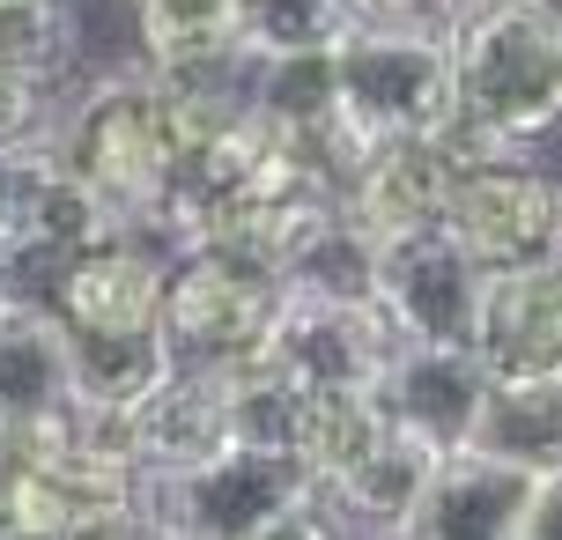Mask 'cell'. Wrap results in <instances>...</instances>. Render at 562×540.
<instances>
[{
  "label": "cell",
  "instance_id": "cb8c5ba5",
  "mask_svg": "<svg viewBox=\"0 0 562 540\" xmlns=\"http://www.w3.org/2000/svg\"><path fill=\"white\" fill-rule=\"evenodd\" d=\"M259 540H348L334 526V511H326V504H318V496H311V504H296V511H281L274 526H267V533Z\"/></svg>",
  "mask_w": 562,
  "mask_h": 540
},
{
  "label": "cell",
  "instance_id": "9a60e30c",
  "mask_svg": "<svg viewBox=\"0 0 562 540\" xmlns=\"http://www.w3.org/2000/svg\"><path fill=\"white\" fill-rule=\"evenodd\" d=\"M467 452L518 466L533 482H555L562 474V385H488Z\"/></svg>",
  "mask_w": 562,
  "mask_h": 540
},
{
  "label": "cell",
  "instance_id": "5bb4252c",
  "mask_svg": "<svg viewBox=\"0 0 562 540\" xmlns=\"http://www.w3.org/2000/svg\"><path fill=\"white\" fill-rule=\"evenodd\" d=\"M445 459H451V452L422 445L415 429L385 423L378 452H370L340 488H326L318 504H326V511H340L363 540H400V533H407V518H415V504L429 496V482H437V466H445Z\"/></svg>",
  "mask_w": 562,
  "mask_h": 540
},
{
  "label": "cell",
  "instance_id": "d4e9b609",
  "mask_svg": "<svg viewBox=\"0 0 562 540\" xmlns=\"http://www.w3.org/2000/svg\"><path fill=\"white\" fill-rule=\"evenodd\" d=\"M518 540H562V474L533 488V511H526V533Z\"/></svg>",
  "mask_w": 562,
  "mask_h": 540
},
{
  "label": "cell",
  "instance_id": "ffe728a7",
  "mask_svg": "<svg viewBox=\"0 0 562 540\" xmlns=\"http://www.w3.org/2000/svg\"><path fill=\"white\" fill-rule=\"evenodd\" d=\"M348 23H356V0H237V59L267 67L296 53H334Z\"/></svg>",
  "mask_w": 562,
  "mask_h": 540
},
{
  "label": "cell",
  "instance_id": "8fae6325",
  "mask_svg": "<svg viewBox=\"0 0 562 540\" xmlns=\"http://www.w3.org/2000/svg\"><path fill=\"white\" fill-rule=\"evenodd\" d=\"M170 252L140 229H119L112 245L82 252L53 289V318L67 334H156L164 326Z\"/></svg>",
  "mask_w": 562,
  "mask_h": 540
},
{
  "label": "cell",
  "instance_id": "7a4b0ae2",
  "mask_svg": "<svg viewBox=\"0 0 562 540\" xmlns=\"http://www.w3.org/2000/svg\"><path fill=\"white\" fill-rule=\"evenodd\" d=\"M59 164L82 178L89 193L134 229L148 207L164 200L170 164H178V112H170V82L156 67H126V75H97V82L53 119Z\"/></svg>",
  "mask_w": 562,
  "mask_h": 540
},
{
  "label": "cell",
  "instance_id": "3957f363",
  "mask_svg": "<svg viewBox=\"0 0 562 540\" xmlns=\"http://www.w3.org/2000/svg\"><path fill=\"white\" fill-rule=\"evenodd\" d=\"M451 119V30L348 23L334 45V126L356 156L378 142H437Z\"/></svg>",
  "mask_w": 562,
  "mask_h": 540
},
{
  "label": "cell",
  "instance_id": "ba28073f",
  "mask_svg": "<svg viewBox=\"0 0 562 540\" xmlns=\"http://www.w3.org/2000/svg\"><path fill=\"white\" fill-rule=\"evenodd\" d=\"M481 282L488 274L445 229L393 237L370 259V304L393 326L400 348H467L474 341V312H481Z\"/></svg>",
  "mask_w": 562,
  "mask_h": 540
},
{
  "label": "cell",
  "instance_id": "7c38bea8",
  "mask_svg": "<svg viewBox=\"0 0 562 540\" xmlns=\"http://www.w3.org/2000/svg\"><path fill=\"white\" fill-rule=\"evenodd\" d=\"M481 400H488V370L474 363V348H393V363L378 378L385 423L415 429L437 452H467Z\"/></svg>",
  "mask_w": 562,
  "mask_h": 540
},
{
  "label": "cell",
  "instance_id": "603a6c76",
  "mask_svg": "<svg viewBox=\"0 0 562 540\" xmlns=\"http://www.w3.org/2000/svg\"><path fill=\"white\" fill-rule=\"evenodd\" d=\"M474 0H356V23H415V30H451Z\"/></svg>",
  "mask_w": 562,
  "mask_h": 540
},
{
  "label": "cell",
  "instance_id": "83f0119b",
  "mask_svg": "<svg viewBox=\"0 0 562 540\" xmlns=\"http://www.w3.org/2000/svg\"><path fill=\"white\" fill-rule=\"evenodd\" d=\"M548 259H555V267H562V223H555V252H548Z\"/></svg>",
  "mask_w": 562,
  "mask_h": 540
},
{
  "label": "cell",
  "instance_id": "277c9868",
  "mask_svg": "<svg viewBox=\"0 0 562 540\" xmlns=\"http://www.w3.org/2000/svg\"><path fill=\"white\" fill-rule=\"evenodd\" d=\"M318 488L296 466V452L274 445H223L200 466L178 474H140L134 518L140 540H259L281 511L311 504Z\"/></svg>",
  "mask_w": 562,
  "mask_h": 540
},
{
  "label": "cell",
  "instance_id": "2e32d148",
  "mask_svg": "<svg viewBox=\"0 0 562 540\" xmlns=\"http://www.w3.org/2000/svg\"><path fill=\"white\" fill-rule=\"evenodd\" d=\"M385 437V407L378 393H296V429H289V452L311 474V488L326 496L340 488Z\"/></svg>",
  "mask_w": 562,
  "mask_h": 540
},
{
  "label": "cell",
  "instance_id": "f546056e",
  "mask_svg": "<svg viewBox=\"0 0 562 540\" xmlns=\"http://www.w3.org/2000/svg\"><path fill=\"white\" fill-rule=\"evenodd\" d=\"M8 312H15V304H8V296H0V318H8Z\"/></svg>",
  "mask_w": 562,
  "mask_h": 540
},
{
  "label": "cell",
  "instance_id": "4fadbf2b",
  "mask_svg": "<svg viewBox=\"0 0 562 540\" xmlns=\"http://www.w3.org/2000/svg\"><path fill=\"white\" fill-rule=\"evenodd\" d=\"M533 488L540 482L518 474V466H496L481 452H451L400 540H518L526 511H533Z\"/></svg>",
  "mask_w": 562,
  "mask_h": 540
},
{
  "label": "cell",
  "instance_id": "30bf717a",
  "mask_svg": "<svg viewBox=\"0 0 562 540\" xmlns=\"http://www.w3.org/2000/svg\"><path fill=\"white\" fill-rule=\"evenodd\" d=\"M451 185H459V156L451 142H378L356 156V171L340 185V215L363 229L370 245H393L415 229H445Z\"/></svg>",
  "mask_w": 562,
  "mask_h": 540
},
{
  "label": "cell",
  "instance_id": "484cf974",
  "mask_svg": "<svg viewBox=\"0 0 562 540\" xmlns=\"http://www.w3.org/2000/svg\"><path fill=\"white\" fill-rule=\"evenodd\" d=\"M0 540H75V533H37V526H0Z\"/></svg>",
  "mask_w": 562,
  "mask_h": 540
},
{
  "label": "cell",
  "instance_id": "d6986e66",
  "mask_svg": "<svg viewBox=\"0 0 562 540\" xmlns=\"http://www.w3.org/2000/svg\"><path fill=\"white\" fill-rule=\"evenodd\" d=\"M245 97H252V119L267 134H281V142L340 134L334 126V53H296V59L245 67Z\"/></svg>",
  "mask_w": 562,
  "mask_h": 540
},
{
  "label": "cell",
  "instance_id": "4316f807",
  "mask_svg": "<svg viewBox=\"0 0 562 540\" xmlns=\"http://www.w3.org/2000/svg\"><path fill=\"white\" fill-rule=\"evenodd\" d=\"M0 229H8V171H0Z\"/></svg>",
  "mask_w": 562,
  "mask_h": 540
},
{
  "label": "cell",
  "instance_id": "6da1fadb",
  "mask_svg": "<svg viewBox=\"0 0 562 540\" xmlns=\"http://www.w3.org/2000/svg\"><path fill=\"white\" fill-rule=\"evenodd\" d=\"M451 89L459 119L445 126L459 171L533 156L562 134V45L555 0H474L451 23Z\"/></svg>",
  "mask_w": 562,
  "mask_h": 540
},
{
  "label": "cell",
  "instance_id": "5b68a950",
  "mask_svg": "<svg viewBox=\"0 0 562 540\" xmlns=\"http://www.w3.org/2000/svg\"><path fill=\"white\" fill-rule=\"evenodd\" d=\"M393 326L378 318L370 296H304L281 289L259 363L289 378L296 393H378V378L393 363Z\"/></svg>",
  "mask_w": 562,
  "mask_h": 540
},
{
  "label": "cell",
  "instance_id": "9c48e42d",
  "mask_svg": "<svg viewBox=\"0 0 562 540\" xmlns=\"http://www.w3.org/2000/svg\"><path fill=\"white\" fill-rule=\"evenodd\" d=\"M467 348L488 370V385H562V267L555 259L488 274Z\"/></svg>",
  "mask_w": 562,
  "mask_h": 540
},
{
  "label": "cell",
  "instance_id": "44dd1931",
  "mask_svg": "<svg viewBox=\"0 0 562 540\" xmlns=\"http://www.w3.org/2000/svg\"><path fill=\"white\" fill-rule=\"evenodd\" d=\"M75 59V8L67 0H0V67L45 89Z\"/></svg>",
  "mask_w": 562,
  "mask_h": 540
},
{
  "label": "cell",
  "instance_id": "ac0fdd59",
  "mask_svg": "<svg viewBox=\"0 0 562 540\" xmlns=\"http://www.w3.org/2000/svg\"><path fill=\"white\" fill-rule=\"evenodd\" d=\"M67 363H75V407L82 415H119L178 370L164 334H67Z\"/></svg>",
  "mask_w": 562,
  "mask_h": 540
},
{
  "label": "cell",
  "instance_id": "7402d4cb",
  "mask_svg": "<svg viewBox=\"0 0 562 540\" xmlns=\"http://www.w3.org/2000/svg\"><path fill=\"white\" fill-rule=\"evenodd\" d=\"M45 126H53V119H45V89H30L23 75L0 67V156L23 148V142H37Z\"/></svg>",
  "mask_w": 562,
  "mask_h": 540
},
{
  "label": "cell",
  "instance_id": "e0dca14e",
  "mask_svg": "<svg viewBox=\"0 0 562 540\" xmlns=\"http://www.w3.org/2000/svg\"><path fill=\"white\" fill-rule=\"evenodd\" d=\"M156 75H215L237 59V0H126Z\"/></svg>",
  "mask_w": 562,
  "mask_h": 540
},
{
  "label": "cell",
  "instance_id": "52a82bcc",
  "mask_svg": "<svg viewBox=\"0 0 562 540\" xmlns=\"http://www.w3.org/2000/svg\"><path fill=\"white\" fill-rule=\"evenodd\" d=\"M555 223H562V178L540 171L533 156L459 171L451 207H445V237L474 259L481 274L540 267V259L555 252Z\"/></svg>",
  "mask_w": 562,
  "mask_h": 540
},
{
  "label": "cell",
  "instance_id": "8992f818",
  "mask_svg": "<svg viewBox=\"0 0 562 540\" xmlns=\"http://www.w3.org/2000/svg\"><path fill=\"white\" fill-rule=\"evenodd\" d=\"M281 289L252 267H237L223 252H186L170 259V289H164V348L178 370H237L259 363L267 318H274Z\"/></svg>",
  "mask_w": 562,
  "mask_h": 540
},
{
  "label": "cell",
  "instance_id": "f1b7e54d",
  "mask_svg": "<svg viewBox=\"0 0 562 540\" xmlns=\"http://www.w3.org/2000/svg\"><path fill=\"white\" fill-rule=\"evenodd\" d=\"M555 45H562V0H555Z\"/></svg>",
  "mask_w": 562,
  "mask_h": 540
}]
</instances>
